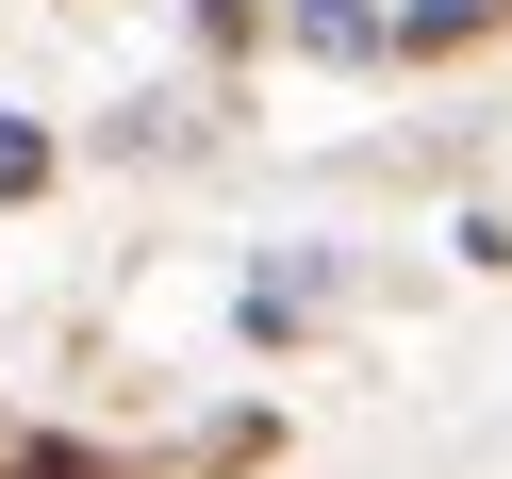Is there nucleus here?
<instances>
[{
  "mask_svg": "<svg viewBox=\"0 0 512 479\" xmlns=\"http://www.w3.org/2000/svg\"><path fill=\"white\" fill-rule=\"evenodd\" d=\"M496 17H512V0H413V17H380V34H397V50H463V34H496Z\"/></svg>",
  "mask_w": 512,
  "mask_h": 479,
  "instance_id": "1",
  "label": "nucleus"
},
{
  "mask_svg": "<svg viewBox=\"0 0 512 479\" xmlns=\"http://www.w3.org/2000/svg\"><path fill=\"white\" fill-rule=\"evenodd\" d=\"M0 479H116V463H100V446H67V430H17V446H0Z\"/></svg>",
  "mask_w": 512,
  "mask_h": 479,
  "instance_id": "2",
  "label": "nucleus"
},
{
  "mask_svg": "<svg viewBox=\"0 0 512 479\" xmlns=\"http://www.w3.org/2000/svg\"><path fill=\"white\" fill-rule=\"evenodd\" d=\"M281 17H298V50H380V17H364V0H281Z\"/></svg>",
  "mask_w": 512,
  "mask_h": 479,
  "instance_id": "3",
  "label": "nucleus"
}]
</instances>
